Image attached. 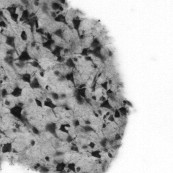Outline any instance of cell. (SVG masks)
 <instances>
[{"mask_svg": "<svg viewBox=\"0 0 173 173\" xmlns=\"http://www.w3.org/2000/svg\"><path fill=\"white\" fill-rule=\"evenodd\" d=\"M39 75H40L41 77H45V72H44L43 71H41V72H39Z\"/></svg>", "mask_w": 173, "mask_h": 173, "instance_id": "91938a15", "label": "cell"}, {"mask_svg": "<svg viewBox=\"0 0 173 173\" xmlns=\"http://www.w3.org/2000/svg\"><path fill=\"white\" fill-rule=\"evenodd\" d=\"M75 100H76V102L79 105H82L85 102V100L83 97H82L81 96L77 95V94H76V95H75Z\"/></svg>", "mask_w": 173, "mask_h": 173, "instance_id": "f1b7e54d", "label": "cell"}, {"mask_svg": "<svg viewBox=\"0 0 173 173\" xmlns=\"http://www.w3.org/2000/svg\"><path fill=\"white\" fill-rule=\"evenodd\" d=\"M108 121L109 122H116V118H114L113 114H111L108 117Z\"/></svg>", "mask_w": 173, "mask_h": 173, "instance_id": "b9f144b4", "label": "cell"}, {"mask_svg": "<svg viewBox=\"0 0 173 173\" xmlns=\"http://www.w3.org/2000/svg\"><path fill=\"white\" fill-rule=\"evenodd\" d=\"M31 130H32V132H33V134L37 135H39L41 134V132H40L39 129L37 127L35 126H33L31 127Z\"/></svg>", "mask_w": 173, "mask_h": 173, "instance_id": "ab89813d", "label": "cell"}, {"mask_svg": "<svg viewBox=\"0 0 173 173\" xmlns=\"http://www.w3.org/2000/svg\"><path fill=\"white\" fill-rule=\"evenodd\" d=\"M100 86L105 90V91H107L108 89H109V82H108V81L107 80H106V81H104L103 82H101L100 83Z\"/></svg>", "mask_w": 173, "mask_h": 173, "instance_id": "d6a6232c", "label": "cell"}, {"mask_svg": "<svg viewBox=\"0 0 173 173\" xmlns=\"http://www.w3.org/2000/svg\"><path fill=\"white\" fill-rule=\"evenodd\" d=\"M65 66L68 68H72V69L76 68V64L74 62L72 58H68L67 60H66V61H65Z\"/></svg>", "mask_w": 173, "mask_h": 173, "instance_id": "e0dca14e", "label": "cell"}, {"mask_svg": "<svg viewBox=\"0 0 173 173\" xmlns=\"http://www.w3.org/2000/svg\"><path fill=\"white\" fill-rule=\"evenodd\" d=\"M118 109L119 112L120 113L122 117L126 116V115H127V114H128V109L126 108V106H122L121 107L118 108Z\"/></svg>", "mask_w": 173, "mask_h": 173, "instance_id": "484cf974", "label": "cell"}, {"mask_svg": "<svg viewBox=\"0 0 173 173\" xmlns=\"http://www.w3.org/2000/svg\"><path fill=\"white\" fill-rule=\"evenodd\" d=\"M90 49H91L90 48H82V49H81V53H80L81 56L83 57H86L87 56H89V54H90Z\"/></svg>", "mask_w": 173, "mask_h": 173, "instance_id": "83f0119b", "label": "cell"}, {"mask_svg": "<svg viewBox=\"0 0 173 173\" xmlns=\"http://www.w3.org/2000/svg\"><path fill=\"white\" fill-rule=\"evenodd\" d=\"M84 58H85V60L86 62H93V58L91 56H87L84 57Z\"/></svg>", "mask_w": 173, "mask_h": 173, "instance_id": "f907efd6", "label": "cell"}, {"mask_svg": "<svg viewBox=\"0 0 173 173\" xmlns=\"http://www.w3.org/2000/svg\"><path fill=\"white\" fill-rule=\"evenodd\" d=\"M77 94L81 96L85 100L87 98V95H86V87L81 88V89H77Z\"/></svg>", "mask_w": 173, "mask_h": 173, "instance_id": "7402d4cb", "label": "cell"}, {"mask_svg": "<svg viewBox=\"0 0 173 173\" xmlns=\"http://www.w3.org/2000/svg\"><path fill=\"white\" fill-rule=\"evenodd\" d=\"M63 49H64V48H62V46H60V45H55L54 48L52 50V53L53 54V56L58 58V57L62 56L61 53H62V52L63 51Z\"/></svg>", "mask_w": 173, "mask_h": 173, "instance_id": "4fadbf2b", "label": "cell"}, {"mask_svg": "<svg viewBox=\"0 0 173 173\" xmlns=\"http://www.w3.org/2000/svg\"><path fill=\"white\" fill-rule=\"evenodd\" d=\"M4 104L5 106H10L11 104V101L8 100H5L4 101Z\"/></svg>", "mask_w": 173, "mask_h": 173, "instance_id": "9f6ffc18", "label": "cell"}, {"mask_svg": "<svg viewBox=\"0 0 173 173\" xmlns=\"http://www.w3.org/2000/svg\"><path fill=\"white\" fill-rule=\"evenodd\" d=\"M17 9V5H8V7H6L5 8V10H6L9 13V14H12L17 13L16 12Z\"/></svg>", "mask_w": 173, "mask_h": 173, "instance_id": "603a6c76", "label": "cell"}, {"mask_svg": "<svg viewBox=\"0 0 173 173\" xmlns=\"http://www.w3.org/2000/svg\"><path fill=\"white\" fill-rule=\"evenodd\" d=\"M58 130L60 131L61 133H64V134L68 135L70 133L69 130H68V129L66 126L65 124H61L60 125V127H59Z\"/></svg>", "mask_w": 173, "mask_h": 173, "instance_id": "4316f807", "label": "cell"}, {"mask_svg": "<svg viewBox=\"0 0 173 173\" xmlns=\"http://www.w3.org/2000/svg\"><path fill=\"white\" fill-rule=\"evenodd\" d=\"M34 101H35V104H36V106H37V107H39V108H43V103L42 102L41 100H39V98H37V97H36V98L34 99Z\"/></svg>", "mask_w": 173, "mask_h": 173, "instance_id": "74e56055", "label": "cell"}, {"mask_svg": "<svg viewBox=\"0 0 173 173\" xmlns=\"http://www.w3.org/2000/svg\"><path fill=\"white\" fill-rule=\"evenodd\" d=\"M29 64H30V66L35 68H41V66L40 65L39 62L37 60H33V61H30L29 62Z\"/></svg>", "mask_w": 173, "mask_h": 173, "instance_id": "1f68e13d", "label": "cell"}, {"mask_svg": "<svg viewBox=\"0 0 173 173\" xmlns=\"http://www.w3.org/2000/svg\"><path fill=\"white\" fill-rule=\"evenodd\" d=\"M30 145L31 146H35V141L34 140V139H31L30 141Z\"/></svg>", "mask_w": 173, "mask_h": 173, "instance_id": "6f0895ef", "label": "cell"}, {"mask_svg": "<svg viewBox=\"0 0 173 173\" xmlns=\"http://www.w3.org/2000/svg\"><path fill=\"white\" fill-rule=\"evenodd\" d=\"M33 3H34V5H35V6H39V5H40V4H39V2L38 1H34Z\"/></svg>", "mask_w": 173, "mask_h": 173, "instance_id": "6125c7cd", "label": "cell"}, {"mask_svg": "<svg viewBox=\"0 0 173 173\" xmlns=\"http://www.w3.org/2000/svg\"><path fill=\"white\" fill-rule=\"evenodd\" d=\"M43 106L49 108L51 110H55V109H56L58 107V106L56 104L53 103L52 99L48 97H46L45 100L43 101Z\"/></svg>", "mask_w": 173, "mask_h": 173, "instance_id": "52a82bcc", "label": "cell"}, {"mask_svg": "<svg viewBox=\"0 0 173 173\" xmlns=\"http://www.w3.org/2000/svg\"><path fill=\"white\" fill-rule=\"evenodd\" d=\"M88 146L89 148H91L92 149H94L95 148V146H96V144H95L93 141H91V142H89V144H88Z\"/></svg>", "mask_w": 173, "mask_h": 173, "instance_id": "681fc988", "label": "cell"}, {"mask_svg": "<svg viewBox=\"0 0 173 173\" xmlns=\"http://www.w3.org/2000/svg\"><path fill=\"white\" fill-rule=\"evenodd\" d=\"M72 24V27L74 29L75 31H77V33H78V35L80 36V33L79 31L81 29V25L82 24V20L81 19H80L78 16H74V17L71 20Z\"/></svg>", "mask_w": 173, "mask_h": 173, "instance_id": "277c9868", "label": "cell"}, {"mask_svg": "<svg viewBox=\"0 0 173 173\" xmlns=\"http://www.w3.org/2000/svg\"><path fill=\"white\" fill-rule=\"evenodd\" d=\"M108 143H109V141H108L107 139H101L100 141L101 146L102 147H104V148H106L107 147Z\"/></svg>", "mask_w": 173, "mask_h": 173, "instance_id": "d590c367", "label": "cell"}, {"mask_svg": "<svg viewBox=\"0 0 173 173\" xmlns=\"http://www.w3.org/2000/svg\"><path fill=\"white\" fill-rule=\"evenodd\" d=\"M126 106H130V107H133V104H131V102H130L129 101H128L127 100V102H126Z\"/></svg>", "mask_w": 173, "mask_h": 173, "instance_id": "94428289", "label": "cell"}, {"mask_svg": "<svg viewBox=\"0 0 173 173\" xmlns=\"http://www.w3.org/2000/svg\"><path fill=\"white\" fill-rule=\"evenodd\" d=\"M45 129L51 134L56 135V125L55 123H48L45 126Z\"/></svg>", "mask_w": 173, "mask_h": 173, "instance_id": "5bb4252c", "label": "cell"}, {"mask_svg": "<svg viewBox=\"0 0 173 173\" xmlns=\"http://www.w3.org/2000/svg\"><path fill=\"white\" fill-rule=\"evenodd\" d=\"M8 90L6 88H4L1 89V95L2 98H5L8 95Z\"/></svg>", "mask_w": 173, "mask_h": 173, "instance_id": "f35d334b", "label": "cell"}, {"mask_svg": "<svg viewBox=\"0 0 173 173\" xmlns=\"http://www.w3.org/2000/svg\"><path fill=\"white\" fill-rule=\"evenodd\" d=\"M0 27L1 29H6L8 28V24L4 20H1L0 22Z\"/></svg>", "mask_w": 173, "mask_h": 173, "instance_id": "ee69618b", "label": "cell"}, {"mask_svg": "<svg viewBox=\"0 0 173 173\" xmlns=\"http://www.w3.org/2000/svg\"><path fill=\"white\" fill-rule=\"evenodd\" d=\"M72 125H74V127H78L81 126V122L78 119H74L73 121H72Z\"/></svg>", "mask_w": 173, "mask_h": 173, "instance_id": "7bdbcfd3", "label": "cell"}, {"mask_svg": "<svg viewBox=\"0 0 173 173\" xmlns=\"http://www.w3.org/2000/svg\"><path fill=\"white\" fill-rule=\"evenodd\" d=\"M91 156L95 158H97L100 160L101 158V151L100 149H96L91 151Z\"/></svg>", "mask_w": 173, "mask_h": 173, "instance_id": "d4e9b609", "label": "cell"}, {"mask_svg": "<svg viewBox=\"0 0 173 173\" xmlns=\"http://www.w3.org/2000/svg\"><path fill=\"white\" fill-rule=\"evenodd\" d=\"M30 13L29 10H24V11L21 13L20 17V22H25L30 18Z\"/></svg>", "mask_w": 173, "mask_h": 173, "instance_id": "2e32d148", "label": "cell"}, {"mask_svg": "<svg viewBox=\"0 0 173 173\" xmlns=\"http://www.w3.org/2000/svg\"><path fill=\"white\" fill-rule=\"evenodd\" d=\"M101 45L100 40L98 38H93L92 39L91 41V43L89 45V48H92V49H94V48H97L98 46H100Z\"/></svg>", "mask_w": 173, "mask_h": 173, "instance_id": "44dd1931", "label": "cell"}, {"mask_svg": "<svg viewBox=\"0 0 173 173\" xmlns=\"http://www.w3.org/2000/svg\"><path fill=\"white\" fill-rule=\"evenodd\" d=\"M5 43L12 49L16 48V38L12 35H7L5 39Z\"/></svg>", "mask_w": 173, "mask_h": 173, "instance_id": "3957f363", "label": "cell"}, {"mask_svg": "<svg viewBox=\"0 0 173 173\" xmlns=\"http://www.w3.org/2000/svg\"><path fill=\"white\" fill-rule=\"evenodd\" d=\"M22 93H23V89L21 88L20 86H16L12 89V90L10 93V95L14 97H20L22 95Z\"/></svg>", "mask_w": 173, "mask_h": 173, "instance_id": "8992f818", "label": "cell"}, {"mask_svg": "<svg viewBox=\"0 0 173 173\" xmlns=\"http://www.w3.org/2000/svg\"><path fill=\"white\" fill-rule=\"evenodd\" d=\"M76 171H77V172H80V171H81V167L77 166V167L76 168Z\"/></svg>", "mask_w": 173, "mask_h": 173, "instance_id": "e7e4bbea", "label": "cell"}, {"mask_svg": "<svg viewBox=\"0 0 173 173\" xmlns=\"http://www.w3.org/2000/svg\"><path fill=\"white\" fill-rule=\"evenodd\" d=\"M108 156L109 158H110V159H112L114 158V155H113L112 154V152L111 151H108Z\"/></svg>", "mask_w": 173, "mask_h": 173, "instance_id": "11a10c76", "label": "cell"}, {"mask_svg": "<svg viewBox=\"0 0 173 173\" xmlns=\"http://www.w3.org/2000/svg\"><path fill=\"white\" fill-rule=\"evenodd\" d=\"M10 17L11 18V20L14 22H18L20 20V15L18 13H14L12 14H10Z\"/></svg>", "mask_w": 173, "mask_h": 173, "instance_id": "4dcf8cb0", "label": "cell"}, {"mask_svg": "<svg viewBox=\"0 0 173 173\" xmlns=\"http://www.w3.org/2000/svg\"><path fill=\"white\" fill-rule=\"evenodd\" d=\"M56 61L58 62H59V63H62V62H65L66 60H65L64 57H63L62 56H60L57 58Z\"/></svg>", "mask_w": 173, "mask_h": 173, "instance_id": "7dc6e473", "label": "cell"}, {"mask_svg": "<svg viewBox=\"0 0 173 173\" xmlns=\"http://www.w3.org/2000/svg\"><path fill=\"white\" fill-rule=\"evenodd\" d=\"M99 107L101 109H106V110H114V108H113L112 103L110 101V100H106L100 103L99 105Z\"/></svg>", "mask_w": 173, "mask_h": 173, "instance_id": "9c48e42d", "label": "cell"}, {"mask_svg": "<svg viewBox=\"0 0 173 173\" xmlns=\"http://www.w3.org/2000/svg\"><path fill=\"white\" fill-rule=\"evenodd\" d=\"M51 97H52V100L54 101H58L60 100V94L56 92H52L51 93Z\"/></svg>", "mask_w": 173, "mask_h": 173, "instance_id": "836d02e7", "label": "cell"}, {"mask_svg": "<svg viewBox=\"0 0 173 173\" xmlns=\"http://www.w3.org/2000/svg\"><path fill=\"white\" fill-rule=\"evenodd\" d=\"M70 150L72 151H74V152H77V153L79 152V149H78V146H77L76 145H73L72 146H71Z\"/></svg>", "mask_w": 173, "mask_h": 173, "instance_id": "bcb514c9", "label": "cell"}, {"mask_svg": "<svg viewBox=\"0 0 173 173\" xmlns=\"http://www.w3.org/2000/svg\"><path fill=\"white\" fill-rule=\"evenodd\" d=\"M51 8L53 11L56 12L58 14H59L61 12L64 11V5L61 4L59 1H52L51 4Z\"/></svg>", "mask_w": 173, "mask_h": 173, "instance_id": "5b68a950", "label": "cell"}, {"mask_svg": "<svg viewBox=\"0 0 173 173\" xmlns=\"http://www.w3.org/2000/svg\"><path fill=\"white\" fill-rule=\"evenodd\" d=\"M76 168H77V165L76 163L74 162H69L67 164L66 166V168H68L67 172H73V173H76Z\"/></svg>", "mask_w": 173, "mask_h": 173, "instance_id": "cb8c5ba5", "label": "cell"}, {"mask_svg": "<svg viewBox=\"0 0 173 173\" xmlns=\"http://www.w3.org/2000/svg\"><path fill=\"white\" fill-rule=\"evenodd\" d=\"M53 35L56 36L58 39H62L64 37V31L62 29H57L53 32Z\"/></svg>", "mask_w": 173, "mask_h": 173, "instance_id": "ffe728a7", "label": "cell"}, {"mask_svg": "<svg viewBox=\"0 0 173 173\" xmlns=\"http://www.w3.org/2000/svg\"><path fill=\"white\" fill-rule=\"evenodd\" d=\"M88 147H89L88 145H82V146H81V148H82V149H87Z\"/></svg>", "mask_w": 173, "mask_h": 173, "instance_id": "be15d7a7", "label": "cell"}, {"mask_svg": "<svg viewBox=\"0 0 173 173\" xmlns=\"http://www.w3.org/2000/svg\"><path fill=\"white\" fill-rule=\"evenodd\" d=\"M56 44V41L54 39H52V40H46L45 41H44L42 43V47L46 49L49 50L52 52L53 50V47L54 46V45Z\"/></svg>", "mask_w": 173, "mask_h": 173, "instance_id": "ba28073f", "label": "cell"}, {"mask_svg": "<svg viewBox=\"0 0 173 173\" xmlns=\"http://www.w3.org/2000/svg\"><path fill=\"white\" fill-rule=\"evenodd\" d=\"M113 115H114V118L116 119H120V118H122L121 114H120V113L118 108H115V110L114 111V113H113Z\"/></svg>", "mask_w": 173, "mask_h": 173, "instance_id": "e575fe53", "label": "cell"}, {"mask_svg": "<svg viewBox=\"0 0 173 173\" xmlns=\"http://www.w3.org/2000/svg\"><path fill=\"white\" fill-rule=\"evenodd\" d=\"M39 171L41 172V173H43H43H48V172L49 171V168H48V167H41V166Z\"/></svg>", "mask_w": 173, "mask_h": 173, "instance_id": "c3c4849f", "label": "cell"}, {"mask_svg": "<svg viewBox=\"0 0 173 173\" xmlns=\"http://www.w3.org/2000/svg\"><path fill=\"white\" fill-rule=\"evenodd\" d=\"M21 80L22 81V82L28 83L29 85L31 82V81H32V75H31V74L28 72L23 73L21 76Z\"/></svg>", "mask_w": 173, "mask_h": 173, "instance_id": "9a60e30c", "label": "cell"}, {"mask_svg": "<svg viewBox=\"0 0 173 173\" xmlns=\"http://www.w3.org/2000/svg\"><path fill=\"white\" fill-rule=\"evenodd\" d=\"M16 60L25 63L26 62H30L33 60V58L29 50H27L26 49H24L18 55V56L16 58Z\"/></svg>", "mask_w": 173, "mask_h": 173, "instance_id": "7a4b0ae2", "label": "cell"}, {"mask_svg": "<svg viewBox=\"0 0 173 173\" xmlns=\"http://www.w3.org/2000/svg\"><path fill=\"white\" fill-rule=\"evenodd\" d=\"M45 160L47 162H50V157H49V156H45Z\"/></svg>", "mask_w": 173, "mask_h": 173, "instance_id": "680465c9", "label": "cell"}, {"mask_svg": "<svg viewBox=\"0 0 173 173\" xmlns=\"http://www.w3.org/2000/svg\"><path fill=\"white\" fill-rule=\"evenodd\" d=\"M54 21L56 22H59V23H63V24H67L68 23L66 22V16H64L63 14H59L55 18Z\"/></svg>", "mask_w": 173, "mask_h": 173, "instance_id": "d6986e66", "label": "cell"}, {"mask_svg": "<svg viewBox=\"0 0 173 173\" xmlns=\"http://www.w3.org/2000/svg\"><path fill=\"white\" fill-rule=\"evenodd\" d=\"M64 78L66 81L68 82H71L73 85L76 86V82H75V76L73 70L68 72L64 75Z\"/></svg>", "mask_w": 173, "mask_h": 173, "instance_id": "30bf717a", "label": "cell"}, {"mask_svg": "<svg viewBox=\"0 0 173 173\" xmlns=\"http://www.w3.org/2000/svg\"><path fill=\"white\" fill-rule=\"evenodd\" d=\"M22 110H23L22 106H20L19 104H18V105H14V106H12V108L10 109V113L14 118H17V119L20 120H23Z\"/></svg>", "mask_w": 173, "mask_h": 173, "instance_id": "6da1fadb", "label": "cell"}, {"mask_svg": "<svg viewBox=\"0 0 173 173\" xmlns=\"http://www.w3.org/2000/svg\"><path fill=\"white\" fill-rule=\"evenodd\" d=\"M122 139V137L120 133H116V134L114 135V141H118Z\"/></svg>", "mask_w": 173, "mask_h": 173, "instance_id": "f6af8a7d", "label": "cell"}, {"mask_svg": "<svg viewBox=\"0 0 173 173\" xmlns=\"http://www.w3.org/2000/svg\"><path fill=\"white\" fill-rule=\"evenodd\" d=\"M13 151L12 143L10 142H6L4 145H1V152L3 154H8Z\"/></svg>", "mask_w": 173, "mask_h": 173, "instance_id": "8fae6325", "label": "cell"}, {"mask_svg": "<svg viewBox=\"0 0 173 173\" xmlns=\"http://www.w3.org/2000/svg\"><path fill=\"white\" fill-rule=\"evenodd\" d=\"M64 154V153L62 152V151H56V154H55V156L56 157H61V156H63Z\"/></svg>", "mask_w": 173, "mask_h": 173, "instance_id": "816d5d0a", "label": "cell"}, {"mask_svg": "<svg viewBox=\"0 0 173 173\" xmlns=\"http://www.w3.org/2000/svg\"><path fill=\"white\" fill-rule=\"evenodd\" d=\"M67 164L64 162H58L56 165V171L57 172H64L65 168H66Z\"/></svg>", "mask_w": 173, "mask_h": 173, "instance_id": "ac0fdd59", "label": "cell"}, {"mask_svg": "<svg viewBox=\"0 0 173 173\" xmlns=\"http://www.w3.org/2000/svg\"><path fill=\"white\" fill-rule=\"evenodd\" d=\"M35 33L37 34H38L39 36H44V35L45 34V29L43 28H41V27H39V29H35Z\"/></svg>", "mask_w": 173, "mask_h": 173, "instance_id": "8d00e7d4", "label": "cell"}, {"mask_svg": "<svg viewBox=\"0 0 173 173\" xmlns=\"http://www.w3.org/2000/svg\"><path fill=\"white\" fill-rule=\"evenodd\" d=\"M20 39H21L22 41L26 42V41L28 40V34H27L26 30H22L21 32H20Z\"/></svg>", "mask_w": 173, "mask_h": 173, "instance_id": "f546056e", "label": "cell"}, {"mask_svg": "<svg viewBox=\"0 0 173 173\" xmlns=\"http://www.w3.org/2000/svg\"><path fill=\"white\" fill-rule=\"evenodd\" d=\"M67 97V95L65 93H60V100H65Z\"/></svg>", "mask_w": 173, "mask_h": 173, "instance_id": "f5cc1de1", "label": "cell"}, {"mask_svg": "<svg viewBox=\"0 0 173 173\" xmlns=\"http://www.w3.org/2000/svg\"><path fill=\"white\" fill-rule=\"evenodd\" d=\"M106 100H107V99L106 98V97H105L104 95H101L100 97H99V101H100V103L102 102V101H105Z\"/></svg>", "mask_w": 173, "mask_h": 173, "instance_id": "db71d44e", "label": "cell"}, {"mask_svg": "<svg viewBox=\"0 0 173 173\" xmlns=\"http://www.w3.org/2000/svg\"><path fill=\"white\" fill-rule=\"evenodd\" d=\"M30 88L33 89H41V85L39 81V79L37 77H34L32 79V81L29 84Z\"/></svg>", "mask_w": 173, "mask_h": 173, "instance_id": "7c38bea8", "label": "cell"}, {"mask_svg": "<svg viewBox=\"0 0 173 173\" xmlns=\"http://www.w3.org/2000/svg\"><path fill=\"white\" fill-rule=\"evenodd\" d=\"M65 140H66V141L68 143H72V141H74V138L72 137V135H70L68 134L66 137Z\"/></svg>", "mask_w": 173, "mask_h": 173, "instance_id": "60d3db41", "label": "cell"}]
</instances>
